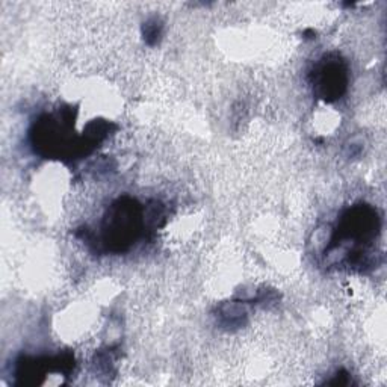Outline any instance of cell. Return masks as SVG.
Instances as JSON below:
<instances>
[{"mask_svg":"<svg viewBox=\"0 0 387 387\" xmlns=\"http://www.w3.org/2000/svg\"><path fill=\"white\" fill-rule=\"evenodd\" d=\"M138 208L135 201H120L114 206L111 211V216L107 218L106 227V238L114 242V244H129L130 240L135 239L138 232Z\"/></svg>","mask_w":387,"mask_h":387,"instance_id":"cell-1","label":"cell"},{"mask_svg":"<svg viewBox=\"0 0 387 387\" xmlns=\"http://www.w3.org/2000/svg\"><path fill=\"white\" fill-rule=\"evenodd\" d=\"M161 36V24L154 21H149L145 24V40H147L150 44L156 43Z\"/></svg>","mask_w":387,"mask_h":387,"instance_id":"cell-2","label":"cell"}]
</instances>
